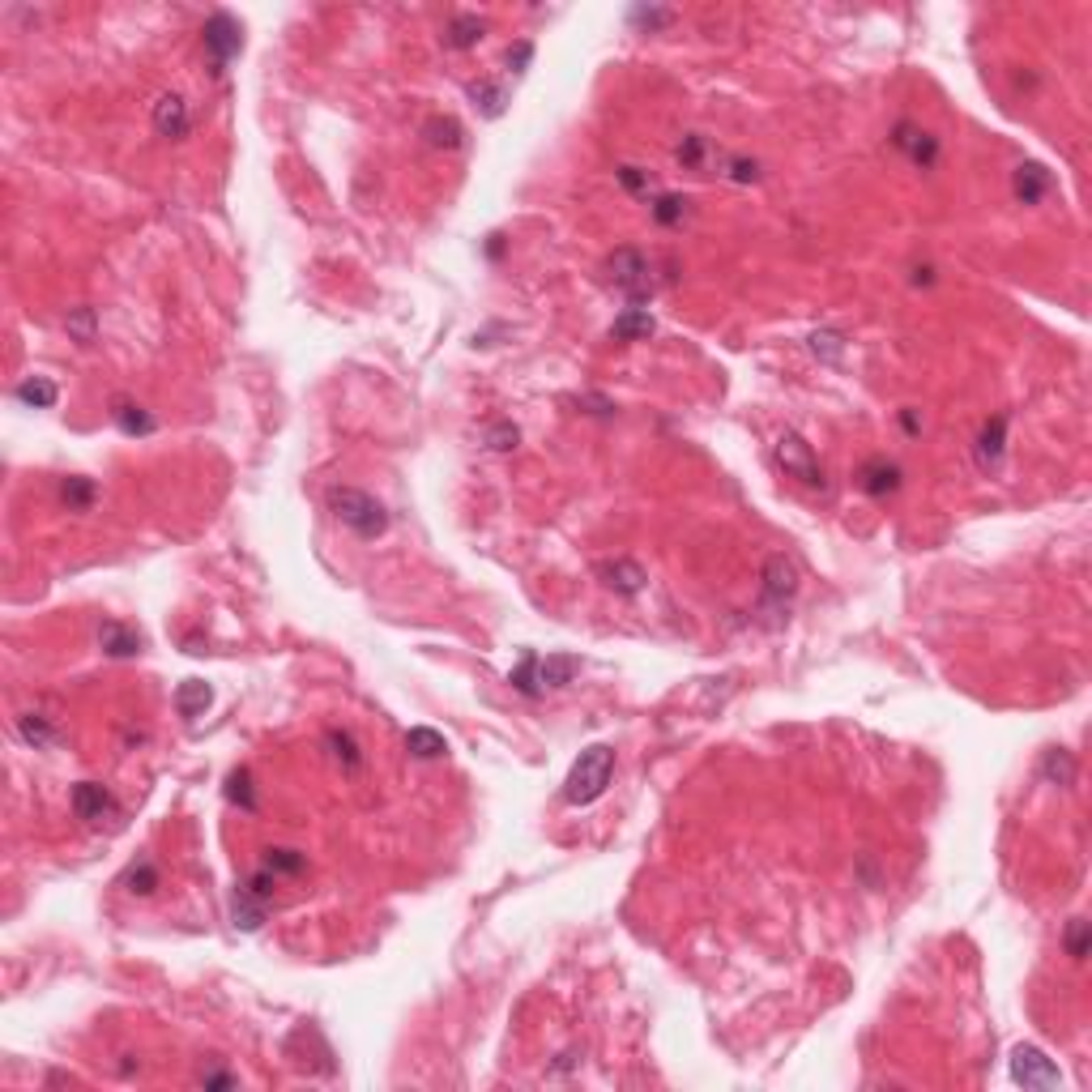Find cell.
I'll return each instance as SVG.
<instances>
[{"label": "cell", "mask_w": 1092, "mask_h": 1092, "mask_svg": "<svg viewBox=\"0 0 1092 1092\" xmlns=\"http://www.w3.org/2000/svg\"><path fill=\"white\" fill-rule=\"evenodd\" d=\"M243 887H248V892L256 896V901H265V905H273V887H277V875L273 871H252L248 880H243Z\"/></svg>", "instance_id": "b9f144b4"}, {"label": "cell", "mask_w": 1092, "mask_h": 1092, "mask_svg": "<svg viewBox=\"0 0 1092 1092\" xmlns=\"http://www.w3.org/2000/svg\"><path fill=\"white\" fill-rule=\"evenodd\" d=\"M265 914H270V905L265 901H256V896L248 892V887H235V896H231V922H235V930H261L265 926Z\"/></svg>", "instance_id": "e0dca14e"}, {"label": "cell", "mask_w": 1092, "mask_h": 1092, "mask_svg": "<svg viewBox=\"0 0 1092 1092\" xmlns=\"http://www.w3.org/2000/svg\"><path fill=\"white\" fill-rule=\"evenodd\" d=\"M653 334H658V320H653L649 307H624L615 316V325H610L615 341H649Z\"/></svg>", "instance_id": "2e32d148"}, {"label": "cell", "mask_w": 1092, "mask_h": 1092, "mask_svg": "<svg viewBox=\"0 0 1092 1092\" xmlns=\"http://www.w3.org/2000/svg\"><path fill=\"white\" fill-rule=\"evenodd\" d=\"M709 154H713V149H709V142H704L700 133H688L679 145H674V158H679L683 167H691V171H700L704 163H709Z\"/></svg>", "instance_id": "e575fe53"}, {"label": "cell", "mask_w": 1092, "mask_h": 1092, "mask_svg": "<svg viewBox=\"0 0 1092 1092\" xmlns=\"http://www.w3.org/2000/svg\"><path fill=\"white\" fill-rule=\"evenodd\" d=\"M14 398L21 401V405H30V410H51V405L60 401V389L56 384H51L48 376H26L14 389Z\"/></svg>", "instance_id": "7402d4cb"}, {"label": "cell", "mask_w": 1092, "mask_h": 1092, "mask_svg": "<svg viewBox=\"0 0 1092 1092\" xmlns=\"http://www.w3.org/2000/svg\"><path fill=\"white\" fill-rule=\"evenodd\" d=\"M209 700H213V691H209V683H201V679L179 683V691H176V709H179V717H188V722L206 713Z\"/></svg>", "instance_id": "4316f807"}, {"label": "cell", "mask_w": 1092, "mask_h": 1092, "mask_svg": "<svg viewBox=\"0 0 1092 1092\" xmlns=\"http://www.w3.org/2000/svg\"><path fill=\"white\" fill-rule=\"evenodd\" d=\"M722 176L725 179H734V184H755L759 179V163L755 158H722Z\"/></svg>", "instance_id": "ab89813d"}, {"label": "cell", "mask_w": 1092, "mask_h": 1092, "mask_svg": "<svg viewBox=\"0 0 1092 1092\" xmlns=\"http://www.w3.org/2000/svg\"><path fill=\"white\" fill-rule=\"evenodd\" d=\"M773 457H777V466L786 469V478H794V483L811 487V491H823V487H828V478H823V466L816 462L811 444L802 440L798 432H781L777 444H773Z\"/></svg>", "instance_id": "277c9868"}, {"label": "cell", "mask_w": 1092, "mask_h": 1092, "mask_svg": "<svg viewBox=\"0 0 1092 1092\" xmlns=\"http://www.w3.org/2000/svg\"><path fill=\"white\" fill-rule=\"evenodd\" d=\"M841 350H845V341H841V334H832V329H819V334H811V355H816V359L837 363Z\"/></svg>", "instance_id": "60d3db41"}, {"label": "cell", "mask_w": 1092, "mask_h": 1092, "mask_svg": "<svg viewBox=\"0 0 1092 1092\" xmlns=\"http://www.w3.org/2000/svg\"><path fill=\"white\" fill-rule=\"evenodd\" d=\"M798 594V563L789 555H768L764 563V589H759V610L781 619Z\"/></svg>", "instance_id": "5b68a950"}, {"label": "cell", "mask_w": 1092, "mask_h": 1092, "mask_svg": "<svg viewBox=\"0 0 1092 1092\" xmlns=\"http://www.w3.org/2000/svg\"><path fill=\"white\" fill-rule=\"evenodd\" d=\"M901 483H905L901 466L887 462V457H871V462H862V469H858V487H862L871 499L896 496V491H901Z\"/></svg>", "instance_id": "8fae6325"}, {"label": "cell", "mask_w": 1092, "mask_h": 1092, "mask_svg": "<svg viewBox=\"0 0 1092 1092\" xmlns=\"http://www.w3.org/2000/svg\"><path fill=\"white\" fill-rule=\"evenodd\" d=\"M99 645L107 658H137V653L145 649V636L137 627H124L115 624V619H107V624L99 627Z\"/></svg>", "instance_id": "9a60e30c"}, {"label": "cell", "mask_w": 1092, "mask_h": 1092, "mask_svg": "<svg viewBox=\"0 0 1092 1092\" xmlns=\"http://www.w3.org/2000/svg\"><path fill=\"white\" fill-rule=\"evenodd\" d=\"M914 282H917V286H922V282L930 286V282H935V270H917V277H914Z\"/></svg>", "instance_id": "7dc6e473"}, {"label": "cell", "mask_w": 1092, "mask_h": 1092, "mask_svg": "<svg viewBox=\"0 0 1092 1092\" xmlns=\"http://www.w3.org/2000/svg\"><path fill=\"white\" fill-rule=\"evenodd\" d=\"M610 777H615V752H610L606 743L585 747V752L576 755L567 781H563V802H572V807H589V802H597L606 794Z\"/></svg>", "instance_id": "7a4b0ae2"}, {"label": "cell", "mask_w": 1092, "mask_h": 1092, "mask_svg": "<svg viewBox=\"0 0 1092 1092\" xmlns=\"http://www.w3.org/2000/svg\"><path fill=\"white\" fill-rule=\"evenodd\" d=\"M483 30H487V21L478 17V14H457L453 21H448V30H444V48H453V51H469V48H478Z\"/></svg>", "instance_id": "d6986e66"}, {"label": "cell", "mask_w": 1092, "mask_h": 1092, "mask_svg": "<svg viewBox=\"0 0 1092 1092\" xmlns=\"http://www.w3.org/2000/svg\"><path fill=\"white\" fill-rule=\"evenodd\" d=\"M483 440H487V448H491V453H512V448L521 444V432H517V427H512V423L504 419V423H491Z\"/></svg>", "instance_id": "f35d334b"}, {"label": "cell", "mask_w": 1092, "mask_h": 1092, "mask_svg": "<svg viewBox=\"0 0 1092 1092\" xmlns=\"http://www.w3.org/2000/svg\"><path fill=\"white\" fill-rule=\"evenodd\" d=\"M1088 947H1092V926L1084 917H1072V926H1067V956L1079 965V960H1088Z\"/></svg>", "instance_id": "8d00e7d4"}, {"label": "cell", "mask_w": 1092, "mask_h": 1092, "mask_svg": "<svg viewBox=\"0 0 1092 1092\" xmlns=\"http://www.w3.org/2000/svg\"><path fill=\"white\" fill-rule=\"evenodd\" d=\"M538 653H526V658H521V666L508 674V683L512 688H517L521 695H542V679H538Z\"/></svg>", "instance_id": "d6a6232c"}, {"label": "cell", "mask_w": 1092, "mask_h": 1092, "mask_svg": "<svg viewBox=\"0 0 1092 1092\" xmlns=\"http://www.w3.org/2000/svg\"><path fill=\"white\" fill-rule=\"evenodd\" d=\"M606 282L615 286L631 307H645L653 299V291H658V286H653V265L640 248H615L610 252L606 256Z\"/></svg>", "instance_id": "3957f363"}, {"label": "cell", "mask_w": 1092, "mask_h": 1092, "mask_svg": "<svg viewBox=\"0 0 1092 1092\" xmlns=\"http://www.w3.org/2000/svg\"><path fill=\"white\" fill-rule=\"evenodd\" d=\"M530 60H533V43L530 39H521V43H512V48H508V69L517 73V78L530 69Z\"/></svg>", "instance_id": "ee69618b"}, {"label": "cell", "mask_w": 1092, "mask_h": 1092, "mask_svg": "<svg viewBox=\"0 0 1092 1092\" xmlns=\"http://www.w3.org/2000/svg\"><path fill=\"white\" fill-rule=\"evenodd\" d=\"M892 145L901 149L914 167H922V171H930L939 163V137L926 133V128H917L914 120H901L892 128Z\"/></svg>", "instance_id": "30bf717a"}, {"label": "cell", "mask_w": 1092, "mask_h": 1092, "mask_svg": "<svg viewBox=\"0 0 1092 1092\" xmlns=\"http://www.w3.org/2000/svg\"><path fill=\"white\" fill-rule=\"evenodd\" d=\"M487 256H491V261H499V256H504V235H491V243H487Z\"/></svg>", "instance_id": "bcb514c9"}, {"label": "cell", "mask_w": 1092, "mask_h": 1092, "mask_svg": "<svg viewBox=\"0 0 1092 1092\" xmlns=\"http://www.w3.org/2000/svg\"><path fill=\"white\" fill-rule=\"evenodd\" d=\"M627 21H631V26H640V30H666L674 21V14H670V9H658V5H636L627 14Z\"/></svg>", "instance_id": "74e56055"}, {"label": "cell", "mask_w": 1092, "mask_h": 1092, "mask_svg": "<svg viewBox=\"0 0 1092 1092\" xmlns=\"http://www.w3.org/2000/svg\"><path fill=\"white\" fill-rule=\"evenodd\" d=\"M94 496H99V487L90 478H64L60 483V499L69 504V512H85L94 504Z\"/></svg>", "instance_id": "1f68e13d"}, {"label": "cell", "mask_w": 1092, "mask_h": 1092, "mask_svg": "<svg viewBox=\"0 0 1092 1092\" xmlns=\"http://www.w3.org/2000/svg\"><path fill=\"white\" fill-rule=\"evenodd\" d=\"M325 743L334 747V759H337L341 768H346V773H355V768L363 764V752H359V743H355V738H350L346 730H329V734H325Z\"/></svg>", "instance_id": "836d02e7"}, {"label": "cell", "mask_w": 1092, "mask_h": 1092, "mask_svg": "<svg viewBox=\"0 0 1092 1092\" xmlns=\"http://www.w3.org/2000/svg\"><path fill=\"white\" fill-rule=\"evenodd\" d=\"M405 752H410L414 759H440L444 755V734L427 730V725H414V730L405 734Z\"/></svg>", "instance_id": "f1b7e54d"}, {"label": "cell", "mask_w": 1092, "mask_h": 1092, "mask_svg": "<svg viewBox=\"0 0 1092 1092\" xmlns=\"http://www.w3.org/2000/svg\"><path fill=\"white\" fill-rule=\"evenodd\" d=\"M1003 448H1008V414H994V419L981 423L978 448H973V453H978V466L986 469V474H990V469H999Z\"/></svg>", "instance_id": "5bb4252c"}, {"label": "cell", "mask_w": 1092, "mask_h": 1092, "mask_svg": "<svg viewBox=\"0 0 1092 1092\" xmlns=\"http://www.w3.org/2000/svg\"><path fill=\"white\" fill-rule=\"evenodd\" d=\"M17 738L26 747H35V752H43V747L56 743V725H51L43 713H21L17 717Z\"/></svg>", "instance_id": "484cf974"}, {"label": "cell", "mask_w": 1092, "mask_h": 1092, "mask_svg": "<svg viewBox=\"0 0 1092 1092\" xmlns=\"http://www.w3.org/2000/svg\"><path fill=\"white\" fill-rule=\"evenodd\" d=\"M594 572H597V581L619 597H636V594H645V585H649L645 567H640L636 560H624V555H619V560H597Z\"/></svg>", "instance_id": "ba28073f"}, {"label": "cell", "mask_w": 1092, "mask_h": 1092, "mask_svg": "<svg viewBox=\"0 0 1092 1092\" xmlns=\"http://www.w3.org/2000/svg\"><path fill=\"white\" fill-rule=\"evenodd\" d=\"M222 794H227L231 807L256 811V789H252V773H248V768H235V773L227 777V789H222Z\"/></svg>", "instance_id": "f546056e"}, {"label": "cell", "mask_w": 1092, "mask_h": 1092, "mask_svg": "<svg viewBox=\"0 0 1092 1092\" xmlns=\"http://www.w3.org/2000/svg\"><path fill=\"white\" fill-rule=\"evenodd\" d=\"M201 1088H240L235 1072H201Z\"/></svg>", "instance_id": "f6af8a7d"}, {"label": "cell", "mask_w": 1092, "mask_h": 1092, "mask_svg": "<svg viewBox=\"0 0 1092 1092\" xmlns=\"http://www.w3.org/2000/svg\"><path fill=\"white\" fill-rule=\"evenodd\" d=\"M1042 777L1050 781V786H1076V755L1063 752V747H1050V752L1042 755Z\"/></svg>", "instance_id": "83f0119b"}, {"label": "cell", "mask_w": 1092, "mask_h": 1092, "mask_svg": "<svg viewBox=\"0 0 1092 1092\" xmlns=\"http://www.w3.org/2000/svg\"><path fill=\"white\" fill-rule=\"evenodd\" d=\"M423 137H427V145H435V149H462L466 145V128L453 120V115H432V120L423 124Z\"/></svg>", "instance_id": "603a6c76"}, {"label": "cell", "mask_w": 1092, "mask_h": 1092, "mask_svg": "<svg viewBox=\"0 0 1092 1092\" xmlns=\"http://www.w3.org/2000/svg\"><path fill=\"white\" fill-rule=\"evenodd\" d=\"M73 816L85 823H107L120 816V802L112 798V789L99 786V781H78L73 786Z\"/></svg>", "instance_id": "9c48e42d"}, {"label": "cell", "mask_w": 1092, "mask_h": 1092, "mask_svg": "<svg viewBox=\"0 0 1092 1092\" xmlns=\"http://www.w3.org/2000/svg\"><path fill=\"white\" fill-rule=\"evenodd\" d=\"M261 866L265 871H273L277 880H299V875L307 871V853H299V850H291V845H270V850H265V858H261Z\"/></svg>", "instance_id": "44dd1931"}, {"label": "cell", "mask_w": 1092, "mask_h": 1092, "mask_svg": "<svg viewBox=\"0 0 1092 1092\" xmlns=\"http://www.w3.org/2000/svg\"><path fill=\"white\" fill-rule=\"evenodd\" d=\"M615 176H619V184H624L627 192H636V197H649V192H653L649 171H640V167H619Z\"/></svg>", "instance_id": "7bdbcfd3"}, {"label": "cell", "mask_w": 1092, "mask_h": 1092, "mask_svg": "<svg viewBox=\"0 0 1092 1092\" xmlns=\"http://www.w3.org/2000/svg\"><path fill=\"white\" fill-rule=\"evenodd\" d=\"M329 512L346 526L350 533H359L363 542H376L384 530H389V512H384V504L376 496H368V491L359 487H329Z\"/></svg>", "instance_id": "6da1fadb"}, {"label": "cell", "mask_w": 1092, "mask_h": 1092, "mask_svg": "<svg viewBox=\"0 0 1092 1092\" xmlns=\"http://www.w3.org/2000/svg\"><path fill=\"white\" fill-rule=\"evenodd\" d=\"M112 419H115V427H120L124 435H149L158 427L154 414H149L145 405H137V401H115Z\"/></svg>", "instance_id": "cb8c5ba5"}, {"label": "cell", "mask_w": 1092, "mask_h": 1092, "mask_svg": "<svg viewBox=\"0 0 1092 1092\" xmlns=\"http://www.w3.org/2000/svg\"><path fill=\"white\" fill-rule=\"evenodd\" d=\"M469 103L478 107V115H487V120H499V115L508 112V90L499 81H469Z\"/></svg>", "instance_id": "ac0fdd59"}, {"label": "cell", "mask_w": 1092, "mask_h": 1092, "mask_svg": "<svg viewBox=\"0 0 1092 1092\" xmlns=\"http://www.w3.org/2000/svg\"><path fill=\"white\" fill-rule=\"evenodd\" d=\"M188 103L179 99V94H163V99L154 103V133L167 137V142H184L188 137Z\"/></svg>", "instance_id": "7c38bea8"}, {"label": "cell", "mask_w": 1092, "mask_h": 1092, "mask_svg": "<svg viewBox=\"0 0 1092 1092\" xmlns=\"http://www.w3.org/2000/svg\"><path fill=\"white\" fill-rule=\"evenodd\" d=\"M201 43H206V56H209L213 78H222V73H227V64L243 51V26L231 14H213L206 21V30H201Z\"/></svg>", "instance_id": "8992f818"}, {"label": "cell", "mask_w": 1092, "mask_h": 1092, "mask_svg": "<svg viewBox=\"0 0 1092 1092\" xmlns=\"http://www.w3.org/2000/svg\"><path fill=\"white\" fill-rule=\"evenodd\" d=\"M158 883H163V880H158V866L149 862L145 853H142V858L128 862V866H124V875H120V887H124L128 896H154V887H158Z\"/></svg>", "instance_id": "ffe728a7"}, {"label": "cell", "mask_w": 1092, "mask_h": 1092, "mask_svg": "<svg viewBox=\"0 0 1092 1092\" xmlns=\"http://www.w3.org/2000/svg\"><path fill=\"white\" fill-rule=\"evenodd\" d=\"M1050 188H1054V176L1042 163H1020V167H1015L1012 192H1015V201H1020V206H1042Z\"/></svg>", "instance_id": "4fadbf2b"}, {"label": "cell", "mask_w": 1092, "mask_h": 1092, "mask_svg": "<svg viewBox=\"0 0 1092 1092\" xmlns=\"http://www.w3.org/2000/svg\"><path fill=\"white\" fill-rule=\"evenodd\" d=\"M1012 1079L1024 1088H1058L1063 1084L1054 1058H1045V1050H1037V1045H1015L1012 1050Z\"/></svg>", "instance_id": "52a82bcc"}, {"label": "cell", "mask_w": 1092, "mask_h": 1092, "mask_svg": "<svg viewBox=\"0 0 1092 1092\" xmlns=\"http://www.w3.org/2000/svg\"><path fill=\"white\" fill-rule=\"evenodd\" d=\"M64 329H69V337L78 341V346H90L94 341V307H73V312L64 316Z\"/></svg>", "instance_id": "d590c367"}, {"label": "cell", "mask_w": 1092, "mask_h": 1092, "mask_svg": "<svg viewBox=\"0 0 1092 1092\" xmlns=\"http://www.w3.org/2000/svg\"><path fill=\"white\" fill-rule=\"evenodd\" d=\"M649 209L661 227H679L683 213H688V197H679V192H658V197L649 201Z\"/></svg>", "instance_id": "4dcf8cb0"}, {"label": "cell", "mask_w": 1092, "mask_h": 1092, "mask_svg": "<svg viewBox=\"0 0 1092 1092\" xmlns=\"http://www.w3.org/2000/svg\"><path fill=\"white\" fill-rule=\"evenodd\" d=\"M576 670H581V661H576L572 653H551V658H542V661H538V679H542V688H567Z\"/></svg>", "instance_id": "d4e9b609"}]
</instances>
